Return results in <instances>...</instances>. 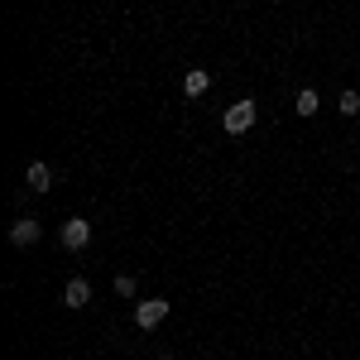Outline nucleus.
<instances>
[{
    "label": "nucleus",
    "instance_id": "obj_1",
    "mask_svg": "<svg viewBox=\"0 0 360 360\" xmlns=\"http://www.w3.org/2000/svg\"><path fill=\"white\" fill-rule=\"evenodd\" d=\"M168 322V298H139L135 303V327L139 332H154Z\"/></svg>",
    "mask_w": 360,
    "mask_h": 360
},
{
    "label": "nucleus",
    "instance_id": "obj_2",
    "mask_svg": "<svg viewBox=\"0 0 360 360\" xmlns=\"http://www.w3.org/2000/svg\"><path fill=\"white\" fill-rule=\"evenodd\" d=\"M250 125H255V101H236V106H226V115H221L226 135H245Z\"/></svg>",
    "mask_w": 360,
    "mask_h": 360
},
{
    "label": "nucleus",
    "instance_id": "obj_3",
    "mask_svg": "<svg viewBox=\"0 0 360 360\" xmlns=\"http://www.w3.org/2000/svg\"><path fill=\"white\" fill-rule=\"evenodd\" d=\"M63 245H68V250H86V245H91V221L68 217V221H63Z\"/></svg>",
    "mask_w": 360,
    "mask_h": 360
},
{
    "label": "nucleus",
    "instance_id": "obj_4",
    "mask_svg": "<svg viewBox=\"0 0 360 360\" xmlns=\"http://www.w3.org/2000/svg\"><path fill=\"white\" fill-rule=\"evenodd\" d=\"M34 240H39V221H34V217H20V221L10 226V245H34Z\"/></svg>",
    "mask_w": 360,
    "mask_h": 360
},
{
    "label": "nucleus",
    "instance_id": "obj_5",
    "mask_svg": "<svg viewBox=\"0 0 360 360\" xmlns=\"http://www.w3.org/2000/svg\"><path fill=\"white\" fill-rule=\"evenodd\" d=\"M207 86H212V72L207 68H188L183 72V96H202Z\"/></svg>",
    "mask_w": 360,
    "mask_h": 360
},
{
    "label": "nucleus",
    "instance_id": "obj_6",
    "mask_svg": "<svg viewBox=\"0 0 360 360\" xmlns=\"http://www.w3.org/2000/svg\"><path fill=\"white\" fill-rule=\"evenodd\" d=\"M25 183H29V193H49V188H53V168L49 164H29Z\"/></svg>",
    "mask_w": 360,
    "mask_h": 360
},
{
    "label": "nucleus",
    "instance_id": "obj_7",
    "mask_svg": "<svg viewBox=\"0 0 360 360\" xmlns=\"http://www.w3.org/2000/svg\"><path fill=\"white\" fill-rule=\"evenodd\" d=\"M63 303L68 307H86L91 303V283H86V278H72V283L63 288Z\"/></svg>",
    "mask_w": 360,
    "mask_h": 360
},
{
    "label": "nucleus",
    "instance_id": "obj_8",
    "mask_svg": "<svg viewBox=\"0 0 360 360\" xmlns=\"http://www.w3.org/2000/svg\"><path fill=\"white\" fill-rule=\"evenodd\" d=\"M317 111H322V96H317L312 86H303V91H298V115H317Z\"/></svg>",
    "mask_w": 360,
    "mask_h": 360
},
{
    "label": "nucleus",
    "instance_id": "obj_9",
    "mask_svg": "<svg viewBox=\"0 0 360 360\" xmlns=\"http://www.w3.org/2000/svg\"><path fill=\"white\" fill-rule=\"evenodd\" d=\"M336 111H341V115H360V91H341Z\"/></svg>",
    "mask_w": 360,
    "mask_h": 360
},
{
    "label": "nucleus",
    "instance_id": "obj_10",
    "mask_svg": "<svg viewBox=\"0 0 360 360\" xmlns=\"http://www.w3.org/2000/svg\"><path fill=\"white\" fill-rule=\"evenodd\" d=\"M115 293H120V298H135V293H139V283H135L130 274H120V278H115Z\"/></svg>",
    "mask_w": 360,
    "mask_h": 360
},
{
    "label": "nucleus",
    "instance_id": "obj_11",
    "mask_svg": "<svg viewBox=\"0 0 360 360\" xmlns=\"http://www.w3.org/2000/svg\"><path fill=\"white\" fill-rule=\"evenodd\" d=\"M154 360H173V356H154Z\"/></svg>",
    "mask_w": 360,
    "mask_h": 360
}]
</instances>
